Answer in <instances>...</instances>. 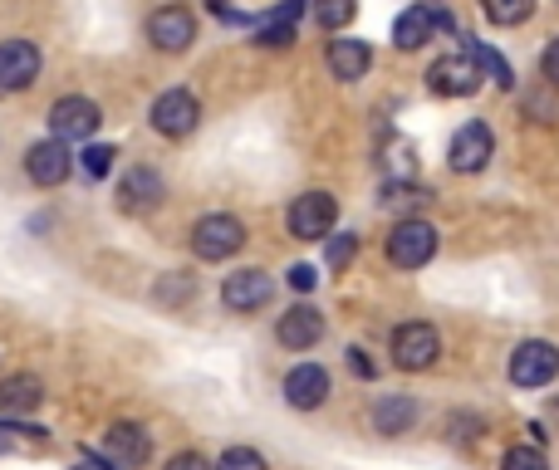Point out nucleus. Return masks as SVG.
I'll return each mask as SVG.
<instances>
[{
    "mask_svg": "<svg viewBox=\"0 0 559 470\" xmlns=\"http://www.w3.org/2000/svg\"><path fill=\"white\" fill-rule=\"evenodd\" d=\"M216 470H265V456L255 446H231V451L216 461Z\"/></svg>",
    "mask_w": 559,
    "mask_h": 470,
    "instance_id": "nucleus-29",
    "label": "nucleus"
},
{
    "mask_svg": "<svg viewBox=\"0 0 559 470\" xmlns=\"http://www.w3.org/2000/svg\"><path fill=\"white\" fill-rule=\"evenodd\" d=\"M348 367H354V377H373V373H378V367H373V358H368L358 344L348 348Z\"/></svg>",
    "mask_w": 559,
    "mask_h": 470,
    "instance_id": "nucleus-35",
    "label": "nucleus"
},
{
    "mask_svg": "<svg viewBox=\"0 0 559 470\" xmlns=\"http://www.w3.org/2000/svg\"><path fill=\"white\" fill-rule=\"evenodd\" d=\"M540 74H545V84L559 88V35L545 45V55H540Z\"/></svg>",
    "mask_w": 559,
    "mask_h": 470,
    "instance_id": "nucleus-32",
    "label": "nucleus"
},
{
    "mask_svg": "<svg viewBox=\"0 0 559 470\" xmlns=\"http://www.w3.org/2000/svg\"><path fill=\"white\" fill-rule=\"evenodd\" d=\"M437 29V10L432 5H407L403 15L393 20V45L397 49H423Z\"/></svg>",
    "mask_w": 559,
    "mask_h": 470,
    "instance_id": "nucleus-21",
    "label": "nucleus"
},
{
    "mask_svg": "<svg viewBox=\"0 0 559 470\" xmlns=\"http://www.w3.org/2000/svg\"><path fill=\"white\" fill-rule=\"evenodd\" d=\"M49 436L39 426H20V422H0V451H39Z\"/></svg>",
    "mask_w": 559,
    "mask_h": 470,
    "instance_id": "nucleus-24",
    "label": "nucleus"
},
{
    "mask_svg": "<svg viewBox=\"0 0 559 470\" xmlns=\"http://www.w3.org/2000/svg\"><path fill=\"white\" fill-rule=\"evenodd\" d=\"M98 128H104V113H98V104L84 98V94H69L49 108V133H55L59 143H84L88 147V137H94Z\"/></svg>",
    "mask_w": 559,
    "mask_h": 470,
    "instance_id": "nucleus-3",
    "label": "nucleus"
},
{
    "mask_svg": "<svg viewBox=\"0 0 559 470\" xmlns=\"http://www.w3.org/2000/svg\"><path fill=\"white\" fill-rule=\"evenodd\" d=\"M114 147L108 143H88L84 147V177H108V167H114Z\"/></svg>",
    "mask_w": 559,
    "mask_h": 470,
    "instance_id": "nucleus-30",
    "label": "nucleus"
},
{
    "mask_svg": "<svg viewBox=\"0 0 559 470\" xmlns=\"http://www.w3.org/2000/svg\"><path fill=\"white\" fill-rule=\"evenodd\" d=\"M275 338H280V348H289V353H305V348H314L319 338H324V314H319L314 304L285 309L275 324Z\"/></svg>",
    "mask_w": 559,
    "mask_h": 470,
    "instance_id": "nucleus-14",
    "label": "nucleus"
},
{
    "mask_svg": "<svg viewBox=\"0 0 559 470\" xmlns=\"http://www.w3.org/2000/svg\"><path fill=\"white\" fill-rule=\"evenodd\" d=\"M275 299V279L265 275V269H236V275H226L222 285V304L231 309V314H251V309H265Z\"/></svg>",
    "mask_w": 559,
    "mask_h": 470,
    "instance_id": "nucleus-10",
    "label": "nucleus"
},
{
    "mask_svg": "<svg viewBox=\"0 0 559 470\" xmlns=\"http://www.w3.org/2000/svg\"><path fill=\"white\" fill-rule=\"evenodd\" d=\"M69 470H118V466L108 461V456H98V451H84V456H79V461L69 466Z\"/></svg>",
    "mask_w": 559,
    "mask_h": 470,
    "instance_id": "nucleus-36",
    "label": "nucleus"
},
{
    "mask_svg": "<svg viewBox=\"0 0 559 470\" xmlns=\"http://www.w3.org/2000/svg\"><path fill=\"white\" fill-rule=\"evenodd\" d=\"M501 470H550V466H545V456L535 451V446H511V451H506V461H501Z\"/></svg>",
    "mask_w": 559,
    "mask_h": 470,
    "instance_id": "nucleus-31",
    "label": "nucleus"
},
{
    "mask_svg": "<svg viewBox=\"0 0 559 470\" xmlns=\"http://www.w3.org/2000/svg\"><path fill=\"white\" fill-rule=\"evenodd\" d=\"M525 113H531L535 123H559V98H555V88H550V84L531 88V94H525Z\"/></svg>",
    "mask_w": 559,
    "mask_h": 470,
    "instance_id": "nucleus-26",
    "label": "nucleus"
},
{
    "mask_svg": "<svg viewBox=\"0 0 559 470\" xmlns=\"http://www.w3.org/2000/svg\"><path fill=\"white\" fill-rule=\"evenodd\" d=\"M309 10H314V25L319 29H344L348 20L358 15V0H314Z\"/></svg>",
    "mask_w": 559,
    "mask_h": 470,
    "instance_id": "nucleus-25",
    "label": "nucleus"
},
{
    "mask_svg": "<svg viewBox=\"0 0 559 470\" xmlns=\"http://www.w3.org/2000/svg\"><path fill=\"white\" fill-rule=\"evenodd\" d=\"M432 255H437V226L432 221L407 216V221L393 226V236H388V260H393L397 269H423Z\"/></svg>",
    "mask_w": 559,
    "mask_h": 470,
    "instance_id": "nucleus-1",
    "label": "nucleus"
},
{
    "mask_svg": "<svg viewBox=\"0 0 559 470\" xmlns=\"http://www.w3.org/2000/svg\"><path fill=\"white\" fill-rule=\"evenodd\" d=\"M25 172L35 186H59L69 172H74V157H69V147L59 143V137H39V143L25 153Z\"/></svg>",
    "mask_w": 559,
    "mask_h": 470,
    "instance_id": "nucleus-13",
    "label": "nucleus"
},
{
    "mask_svg": "<svg viewBox=\"0 0 559 470\" xmlns=\"http://www.w3.org/2000/svg\"><path fill=\"white\" fill-rule=\"evenodd\" d=\"M39 79V49L29 39H5L0 45V88L5 94H20Z\"/></svg>",
    "mask_w": 559,
    "mask_h": 470,
    "instance_id": "nucleus-15",
    "label": "nucleus"
},
{
    "mask_svg": "<svg viewBox=\"0 0 559 470\" xmlns=\"http://www.w3.org/2000/svg\"><path fill=\"white\" fill-rule=\"evenodd\" d=\"M309 10V0H285L280 10H271V15H261L255 20V45H265V49H285V45H295V20Z\"/></svg>",
    "mask_w": 559,
    "mask_h": 470,
    "instance_id": "nucleus-18",
    "label": "nucleus"
},
{
    "mask_svg": "<svg viewBox=\"0 0 559 470\" xmlns=\"http://www.w3.org/2000/svg\"><path fill=\"white\" fill-rule=\"evenodd\" d=\"M163 196H167V182L153 172V167H128L123 182H118V212L143 216V212H153Z\"/></svg>",
    "mask_w": 559,
    "mask_h": 470,
    "instance_id": "nucleus-12",
    "label": "nucleus"
},
{
    "mask_svg": "<svg viewBox=\"0 0 559 470\" xmlns=\"http://www.w3.org/2000/svg\"><path fill=\"white\" fill-rule=\"evenodd\" d=\"M147 39H153V49H163V55H182V49L197 39V15L187 5L153 10V20H147Z\"/></svg>",
    "mask_w": 559,
    "mask_h": 470,
    "instance_id": "nucleus-11",
    "label": "nucleus"
},
{
    "mask_svg": "<svg viewBox=\"0 0 559 470\" xmlns=\"http://www.w3.org/2000/svg\"><path fill=\"white\" fill-rule=\"evenodd\" d=\"M338 221V202L329 192H305L289 202V236L295 240H329Z\"/></svg>",
    "mask_w": 559,
    "mask_h": 470,
    "instance_id": "nucleus-5",
    "label": "nucleus"
},
{
    "mask_svg": "<svg viewBox=\"0 0 559 470\" xmlns=\"http://www.w3.org/2000/svg\"><path fill=\"white\" fill-rule=\"evenodd\" d=\"M413 422H417V402H413V397H378V407H373V432L403 436V432H413Z\"/></svg>",
    "mask_w": 559,
    "mask_h": 470,
    "instance_id": "nucleus-22",
    "label": "nucleus"
},
{
    "mask_svg": "<svg viewBox=\"0 0 559 470\" xmlns=\"http://www.w3.org/2000/svg\"><path fill=\"white\" fill-rule=\"evenodd\" d=\"M197 123H202V104H197V94H187V88H167V94L153 98V128L163 137H187Z\"/></svg>",
    "mask_w": 559,
    "mask_h": 470,
    "instance_id": "nucleus-9",
    "label": "nucleus"
},
{
    "mask_svg": "<svg viewBox=\"0 0 559 470\" xmlns=\"http://www.w3.org/2000/svg\"><path fill=\"white\" fill-rule=\"evenodd\" d=\"M491 153H496V133L486 123H462L452 133V143H447V167L452 172H462V177H472V172H481L486 162H491Z\"/></svg>",
    "mask_w": 559,
    "mask_h": 470,
    "instance_id": "nucleus-8",
    "label": "nucleus"
},
{
    "mask_svg": "<svg viewBox=\"0 0 559 470\" xmlns=\"http://www.w3.org/2000/svg\"><path fill=\"white\" fill-rule=\"evenodd\" d=\"M481 64H476L472 55H442L432 69H427V88H432L437 98H472L476 88H481Z\"/></svg>",
    "mask_w": 559,
    "mask_h": 470,
    "instance_id": "nucleus-6",
    "label": "nucleus"
},
{
    "mask_svg": "<svg viewBox=\"0 0 559 470\" xmlns=\"http://www.w3.org/2000/svg\"><path fill=\"white\" fill-rule=\"evenodd\" d=\"M39 402H45V383L35 373H10L0 383V412L5 417H29Z\"/></svg>",
    "mask_w": 559,
    "mask_h": 470,
    "instance_id": "nucleus-20",
    "label": "nucleus"
},
{
    "mask_svg": "<svg viewBox=\"0 0 559 470\" xmlns=\"http://www.w3.org/2000/svg\"><path fill=\"white\" fill-rule=\"evenodd\" d=\"M163 470H216V466L206 461L202 451H177V456H173V461H167Z\"/></svg>",
    "mask_w": 559,
    "mask_h": 470,
    "instance_id": "nucleus-33",
    "label": "nucleus"
},
{
    "mask_svg": "<svg viewBox=\"0 0 559 470\" xmlns=\"http://www.w3.org/2000/svg\"><path fill=\"white\" fill-rule=\"evenodd\" d=\"M368 64H373V49H368V39H329V74L344 79V84H354V79L368 74Z\"/></svg>",
    "mask_w": 559,
    "mask_h": 470,
    "instance_id": "nucleus-19",
    "label": "nucleus"
},
{
    "mask_svg": "<svg viewBox=\"0 0 559 470\" xmlns=\"http://www.w3.org/2000/svg\"><path fill=\"white\" fill-rule=\"evenodd\" d=\"M147 451H153V446H147V432L138 422H114L108 426V436H104V456L108 461H114L118 470H138L147 461Z\"/></svg>",
    "mask_w": 559,
    "mask_h": 470,
    "instance_id": "nucleus-17",
    "label": "nucleus"
},
{
    "mask_svg": "<svg viewBox=\"0 0 559 470\" xmlns=\"http://www.w3.org/2000/svg\"><path fill=\"white\" fill-rule=\"evenodd\" d=\"M466 55H472V59H476V64H481V69H491V79H496V84H501V88H515V74H511V64H506V59L496 55V49H486V45H466Z\"/></svg>",
    "mask_w": 559,
    "mask_h": 470,
    "instance_id": "nucleus-27",
    "label": "nucleus"
},
{
    "mask_svg": "<svg viewBox=\"0 0 559 470\" xmlns=\"http://www.w3.org/2000/svg\"><path fill=\"white\" fill-rule=\"evenodd\" d=\"M285 279H289V289H299V294H309V289L319 285V269H314V265H295Z\"/></svg>",
    "mask_w": 559,
    "mask_h": 470,
    "instance_id": "nucleus-34",
    "label": "nucleus"
},
{
    "mask_svg": "<svg viewBox=\"0 0 559 470\" xmlns=\"http://www.w3.org/2000/svg\"><path fill=\"white\" fill-rule=\"evenodd\" d=\"M354 255H358V236H344V231H338V236L324 240V265H329V269H344Z\"/></svg>",
    "mask_w": 559,
    "mask_h": 470,
    "instance_id": "nucleus-28",
    "label": "nucleus"
},
{
    "mask_svg": "<svg viewBox=\"0 0 559 470\" xmlns=\"http://www.w3.org/2000/svg\"><path fill=\"white\" fill-rule=\"evenodd\" d=\"M437 353H442V338H437L432 324L413 318V324L393 328V363L403 367V373H423V367H432Z\"/></svg>",
    "mask_w": 559,
    "mask_h": 470,
    "instance_id": "nucleus-4",
    "label": "nucleus"
},
{
    "mask_svg": "<svg viewBox=\"0 0 559 470\" xmlns=\"http://www.w3.org/2000/svg\"><path fill=\"white\" fill-rule=\"evenodd\" d=\"M241 245H246V226L236 221V216H226V212L202 216V221L192 226V250H197V260H231Z\"/></svg>",
    "mask_w": 559,
    "mask_h": 470,
    "instance_id": "nucleus-7",
    "label": "nucleus"
},
{
    "mask_svg": "<svg viewBox=\"0 0 559 470\" xmlns=\"http://www.w3.org/2000/svg\"><path fill=\"white\" fill-rule=\"evenodd\" d=\"M285 402L295 412H314V407L329 402V373L319 363H299L285 373Z\"/></svg>",
    "mask_w": 559,
    "mask_h": 470,
    "instance_id": "nucleus-16",
    "label": "nucleus"
},
{
    "mask_svg": "<svg viewBox=\"0 0 559 470\" xmlns=\"http://www.w3.org/2000/svg\"><path fill=\"white\" fill-rule=\"evenodd\" d=\"M481 15L501 29H515L535 15V0H481Z\"/></svg>",
    "mask_w": 559,
    "mask_h": 470,
    "instance_id": "nucleus-23",
    "label": "nucleus"
},
{
    "mask_svg": "<svg viewBox=\"0 0 559 470\" xmlns=\"http://www.w3.org/2000/svg\"><path fill=\"white\" fill-rule=\"evenodd\" d=\"M216 5H222V0H216Z\"/></svg>",
    "mask_w": 559,
    "mask_h": 470,
    "instance_id": "nucleus-37",
    "label": "nucleus"
},
{
    "mask_svg": "<svg viewBox=\"0 0 559 470\" xmlns=\"http://www.w3.org/2000/svg\"><path fill=\"white\" fill-rule=\"evenodd\" d=\"M559 377V348L545 344V338H525L511 353V383L535 393V387H550Z\"/></svg>",
    "mask_w": 559,
    "mask_h": 470,
    "instance_id": "nucleus-2",
    "label": "nucleus"
}]
</instances>
